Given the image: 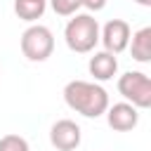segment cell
I'll return each instance as SVG.
<instances>
[{
	"label": "cell",
	"instance_id": "1",
	"mask_svg": "<svg viewBox=\"0 0 151 151\" xmlns=\"http://www.w3.org/2000/svg\"><path fill=\"white\" fill-rule=\"evenodd\" d=\"M64 101L68 104V109H73L85 118H99L111 106L109 92L90 80H68L64 87Z\"/></svg>",
	"mask_w": 151,
	"mask_h": 151
},
{
	"label": "cell",
	"instance_id": "2",
	"mask_svg": "<svg viewBox=\"0 0 151 151\" xmlns=\"http://www.w3.org/2000/svg\"><path fill=\"white\" fill-rule=\"evenodd\" d=\"M64 40L71 52L87 54L99 42V24L92 14H73L64 28Z\"/></svg>",
	"mask_w": 151,
	"mask_h": 151
},
{
	"label": "cell",
	"instance_id": "3",
	"mask_svg": "<svg viewBox=\"0 0 151 151\" xmlns=\"http://www.w3.org/2000/svg\"><path fill=\"white\" fill-rule=\"evenodd\" d=\"M54 52V35L42 24H31L21 33V54L28 61H45Z\"/></svg>",
	"mask_w": 151,
	"mask_h": 151
},
{
	"label": "cell",
	"instance_id": "4",
	"mask_svg": "<svg viewBox=\"0 0 151 151\" xmlns=\"http://www.w3.org/2000/svg\"><path fill=\"white\" fill-rule=\"evenodd\" d=\"M118 92L134 109L151 106V80L144 71H127L118 78Z\"/></svg>",
	"mask_w": 151,
	"mask_h": 151
},
{
	"label": "cell",
	"instance_id": "5",
	"mask_svg": "<svg viewBox=\"0 0 151 151\" xmlns=\"http://www.w3.org/2000/svg\"><path fill=\"white\" fill-rule=\"evenodd\" d=\"M130 35H132V31H130V24L125 19H111L99 31V40H101L104 50L111 54H120L123 50H127Z\"/></svg>",
	"mask_w": 151,
	"mask_h": 151
},
{
	"label": "cell",
	"instance_id": "6",
	"mask_svg": "<svg viewBox=\"0 0 151 151\" xmlns=\"http://www.w3.org/2000/svg\"><path fill=\"white\" fill-rule=\"evenodd\" d=\"M80 139H83L80 125L71 118H61L50 127V144L57 151H73L80 146Z\"/></svg>",
	"mask_w": 151,
	"mask_h": 151
},
{
	"label": "cell",
	"instance_id": "7",
	"mask_svg": "<svg viewBox=\"0 0 151 151\" xmlns=\"http://www.w3.org/2000/svg\"><path fill=\"white\" fill-rule=\"evenodd\" d=\"M106 123L116 132H130L139 123V109H134L127 101H118L106 109Z\"/></svg>",
	"mask_w": 151,
	"mask_h": 151
},
{
	"label": "cell",
	"instance_id": "8",
	"mask_svg": "<svg viewBox=\"0 0 151 151\" xmlns=\"http://www.w3.org/2000/svg\"><path fill=\"white\" fill-rule=\"evenodd\" d=\"M87 71H90V76H92L94 80H99V83L111 80V78L118 73V59H116V54H111V52H106V50L94 52V54L90 57V61H87Z\"/></svg>",
	"mask_w": 151,
	"mask_h": 151
},
{
	"label": "cell",
	"instance_id": "9",
	"mask_svg": "<svg viewBox=\"0 0 151 151\" xmlns=\"http://www.w3.org/2000/svg\"><path fill=\"white\" fill-rule=\"evenodd\" d=\"M130 54L134 61L139 64H149L151 61V26H144L139 31H134L130 35Z\"/></svg>",
	"mask_w": 151,
	"mask_h": 151
},
{
	"label": "cell",
	"instance_id": "10",
	"mask_svg": "<svg viewBox=\"0 0 151 151\" xmlns=\"http://www.w3.org/2000/svg\"><path fill=\"white\" fill-rule=\"evenodd\" d=\"M47 9V0H14V12L19 19L33 24L38 21Z\"/></svg>",
	"mask_w": 151,
	"mask_h": 151
},
{
	"label": "cell",
	"instance_id": "11",
	"mask_svg": "<svg viewBox=\"0 0 151 151\" xmlns=\"http://www.w3.org/2000/svg\"><path fill=\"white\" fill-rule=\"evenodd\" d=\"M0 151H31V146L21 134H5L0 137Z\"/></svg>",
	"mask_w": 151,
	"mask_h": 151
},
{
	"label": "cell",
	"instance_id": "12",
	"mask_svg": "<svg viewBox=\"0 0 151 151\" xmlns=\"http://www.w3.org/2000/svg\"><path fill=\"white\" fill-rule=\"evenodd\" d=\"M47 2L52 5L54 14H59V17H73L80 9V0H47Z\"/></svg>",
	"mask_w": 151,
	"mask_h": 151
},
{
	"label": "cell",
	"instance_id": "13",
	"mask_svg": "<svg viewBox=\"0 0 151 151\" xmlns=\"http://www.w3.org/2000/svg\"><path fill=\"white\" fill-rule=\"evenodd\" d=\"M80 7H85L90 12H99L106 7V0H80Z\"/></svg>",
	"mask_w": 151,
	"mask_h": 151
},
{
	"label": "cell",
	"instance_id": "14",
	"mask_svg": "<svg viewBox=\"0 0 151 151\" xmlns=\"http://www.w3.org/2000/svg\"><path fill=\"white\" fill-rule=\"evenodd\" d=\"M137 5H142V7H151V0H134Z\"/></svg>",
	"mask_w": 151,
	"mask_h": 151
}]
</instances>
